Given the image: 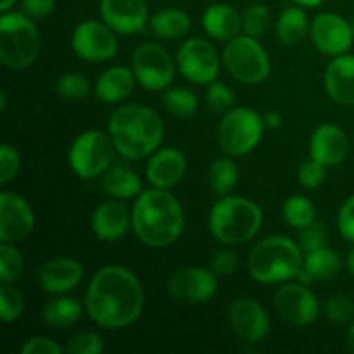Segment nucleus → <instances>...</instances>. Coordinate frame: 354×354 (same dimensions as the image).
<instances>
[{
    "label": "nucleus",
    "instance_id": "f257e3e1",
    "mask_svg": "<svg viewBox=\"0 0 354 354\" xmlns=\"http://www.w3.org/2000/svg\"><path fill=\"white\" fill-rule=\"evenodd\" d=\"M144 304L142 282L124 266H104L86 287L85 310L92 322L102 328L120 330L130 327L140 318Z\"/></svg>",
    "mask_w": 354,
    "mask_h": 354
},
{
    "label": "nucleus",
    "instance_id": "f03ea898",
    "mask_svg": "<svg viewBox=\"0 0 354 354\" xmlns=\"http://www.w3.org/2000/svg\"><path fill=\"white\" fill-rule=\"evenodd\" d=\"M185 227L182 204L169 190H144L131 209V228L142 244L154 249L175 244Z\"/></svg>",
    "mask_w": 354,
    "mask_h": 354
},
{
    "label": "nucleus",
    "instance_id": "7ed1b4c3",
    "mask_svg": "<svg viewBox=\"0 0 354 354\" xmlns=\"http://www.w3.org/2000/svg\"><path fill=\"white\" fill-rule=\"evenodd\" d=\"M116 152L124 159H149L162 144L165 121L154 109L142 104H124L118 107L107 124Z\"/></svg>",
    "mask_w": 354,
    "mask_h": 354
},
{
    "label": "nucleus",
    "instance_id": "20e7f679",
    "mask_svg": "<svg viewBox=\"0 0 354 354\" xmlns=\"http://www.w3.org/2000/svg\"><path fill=\"white\" fill-rule=\"evenodd\" d=\"M303 261L299 244L283 235H272L252 248L248 259V270L252 280L258 283L273 286L296 279Z\"/></svg>",
    "mask_w": 354,
    "mask_h": 354
},
{
    "label": "nucleus",
    "instance_id": "39448f33",
    "mask_svg": "<svg viewBox=\"0 0 354 354\" xmlns=\"http://www.w3.org/2000/svg\"><path fill=\"white\" fill-rule=\"evenodd\" d=\"M261 227L263 211L251 199L223 196L211 207L209 232L225 245H242L252 241Z\"/></svg>",
    "mask_w": 354,
    "mask_h": 354
},
{
    "label": "nucleus",
    "instance_id": "423d86ee",
    "mask_svg": "<svg viewBox=\"0 0 354 354\" xmlns=\"http://www.w3.org/2000/svg\"><path fill=\"white\" fill-rule=\"evenodd\" d=\"M41 38L37 24L21 10L0 16V62L9 69H24L37 61Z\"/></svg>",
    "mask_w": 354,
    "mask_h": 354
},
{
    "label": "nucleus",
    "instance_id": "0eeeda50",
    "mask_svg": "<svg viewBox=\"0 0 354 354\" xmlns=\"http://www.w3.org/2000/svg\"><path fill=\"white\" fill-rule=\"evenodd\" d=\"M265 121L254 109L232 107L218 124V145L230 158H239L254 151L263 140Z\"/></svg>",
    "mask_w": 354,
    "mask_h": 354
},
{
    "label": "nucleus",
    "instance_id": "6e6552de",
    "mask_svg": "<svg viewBox=\"0 0 354 354\" xmlns=\"http://www.w3.org/2000/svg\"><path fill=\"white\" fill-rule=\"evenodd\" d=\"M221 59L227 71L244 85H259L272 73V62L265 47L258 38L249 35H239L227 41Z\"/></svg>",
    "mask_w": 354,
    "mask_h": 354
},
{
    "label": "nucleus",
    "instance_id": "1a4fd4ad",
    "mask_svg": "<svg viewBox=\"0 0 354 354\" xmlns=\"http://www.w3.org/2000/svg\"><path fill=\"white\" fill-rule=\"evenodd\" d=\"M114 142L109 131L88 130L80 133L69 147L68 161L73 173L82 180H93L113 166Z\"/></svg>",
    "mask_w": 354,
    "mask_h": 354
},
{
    "label": "nucleus",
    "instance_id": "9d476101",
    "mask_svg": "<svg viewBox=\"0 0 354 354\" xmlns=\"http://www.w3.org/2000/svg\"><path fill=\"white\" fill-rule=\"evenodd\" d=\"M176 62L165 47L152 41L140 44L131 54V69L138 85L151 92H165L175 78Z\"/></svg>",
    "mask_w": 354,
    "mask_h": 354
},
{
    "label": "nucleus",
    "instance_id": "9b49d317",
    "mask_svg": "<svg viewBox=\"0 0 354 354\" xmlns=\"http://www.w3.org/2000/svg\"><path fill=\"white\" fill-rule=\"evenodd\" d=\"M220 54L211 41L204 38H189L176 52V66L183 78L194 85H209L218 78L221 68Z\"/></svg>",
    "mask_w": 354,
    "mask_h": 354
},
{
    "label": "nucleus",
    "instance_id": "f8f14e48",
    "mask_svg": "<svg viewBox=\"0 0 354 354\" xmlns=\"http://www.w3.org/2000/svg\"><path fill=\"white\" fill-rule=\"evenodd\" d=\"M273 304L279 317L292 327H308L320 317V301L310 287L299 282L280 286L273 296Z\"/></svg>",
    "mask_w": 354,
    "mask_h": 354
},
{
    "label": "nucleus",
    "instance_id": "ddd939ff",
    "mask_svg": "<svg viewBox=\"0 0 354 354\" xmlns=\"http://www.w3.org/2000/svg\"><path fill=\"white\" fill-rule=\"evenodd\" d=\"M116 35L104 21L86 19L73 31L71 47L83 61L106 62L118 54L120 44Z\"/></svg>",
    "mask_w": 354,
    "mask_h": 354
},
{
    "label": "nucleus",
    "instance_id": "4468645a",
    "mask_svg": "<svg viewBox=\"0 0 354 354\" xmlns=\"http://www.w3.org/2000/svg\"><path fill=\"white\" fill-rule=\"evenodd\" d=\"M228 322L234 334L245 344H259L270 334V315L258 301L239 297L230 304Z\"/></svg>",
    "mask_w": 354,
    "mask_h": 354
},
{
    "label": "nucleus",
    "instance_id": "2eb2a0df",
    "mask_svg": "<svg viewBox=\"0 0 354 354\" xmlns=\"http://www.w3.org/2000/svg\"><path fill=\"white\" fill-rule=\"evenodd\" d=\"M220 277L211 268L190 266L175 273L168 282V292L173 299L185 304L207 303L218 292Z\"/></svg>",
    "mask_w": 354,
    "mask_h": 354
},
{
    "label": "nucleus",
    "instance_id": "dca6fc26",
    "mask_svg": "<svg viewBox=\"0 0 354 354\" xmlns=\"http://www.w3.org/2000/svg\"><path fill=\"white\" fill-rule=\"evenodd\" d=\"M310 38L317 50L328 57L346 54L354 41L351 23L332 12H322L311 21Z\"/></svg>",
    "mask_w": 354,
    "mask_h": 354
},
{
    "label": "nucleus",
    "instance_id": "f3484780",
    "mask_svg": "<svg viewBox=\"0 0 354 354\" xmlns=\"http://www.w3.org/2000/svg\"><path fill=\"white\" fill-rule=\"evenodd\" d=\"M35 227V213L28 201L19 194H0V241L19 242L31 234Z\"/></svg>",
    "mask_w": 354,
    "mask_h": 354
},
{
    "label": "nucleus",
    "instance_id": "a211bd4d",
    "mask_svg": "<svg viewBox=\"0 0 354 354\" xmlns=\"http://www.w3.org/2000/svg\"><path fill=\"white\" fill-rule=\"evenodd\" d=\"M100 16L111 30L124 37L142 33L149 23L145 0H100Z\"/></svg>",
    "mask_w": 354,
    "mask_h": 354
},
{
    "label": "nucleus",
    "instance_id": "6ab92c4d",
    "mask_svg": "<svg viewBox=\"0 0 354 354\" xmlns=\"http://www.w3.org/2000/svg\"><path fill=\"white\" fill-rule=\"evenodd\" d=\"M185 169V156L178 149L162 147L149 156L147 166H145V178L156 189L169 190L182 182Z\"/></svg>",
    "mask_w": 354,
    "mask_h": 354
},
{
    "label": "nucleus",
    "instance_id": "aec40b11",
    "mask_svg": "<svg viewBox=\"0 0 354 354\" xmlns=\"http://www.w3.org/2000/svg\"><path fill=\"white\" fill-rule=\"evenodd\" d=\"M349 154V138L337 124L324 123L310 138V156L327 168L339 166Z\"/></svg>",
    "mask_w": 354,
    "mask_h": 354
},
{
    "label": "nucleus",
    "instance_id": "412c9836",
    "mask_svg": "<svg viewBox=\"0 0 354 354\" xmlns=\"http://www.w3.org/2000/svg\"><path fill=\"white\" fill-rule=\"evenodd\" d=\"M131 213L123 201L109 199L95 207L90 220L93 235L102 242H116L128 232Z\"/></svg>",
    "mask_w": 354,
    "mask_h": 354
},
{
    "label": "nucleus",
    "instance_id": "4be33fe9",
    "mask_svg": "<svg viewBox=\"0 0 354 354\" xmlns=\"http://www.w3.org/2000/svg\"><path fill=\"white\" fill-rule=\"evenodd\" d=\"M83 266L73 258H54L40 270V287L52 296H62L80 286Z\"/></svg>",
    "mask_w": 354,
    "mask_h": 354
},
{
    "label": "nucleus",
    "instance_id": "5701e85b",
    "mask_svg": "<svg viewBox=\"0 0 354 354\" xmlns=\"http://www.w3.org/2000/svg\"><path fill=\"white\" fill-rule=\"evenodd\" d=\"M325 92L341 106H354V55L342 54L332 59L325 69Z\"/></svg>",
    "mask_w": 354,
    "mask_h": 354
},
{
    "label": "nucleus",
    "instance_id": "b1692460",
    "mask_svg": "<svg viewBox=\"0 0 354 354\" xmlns=\"http://www.w3.org/2000/svg\"><path fill=\"white\" fill-rule=\"evenodd\" d=\"M137 78L131 68L111 66L97 78L93 93L104 104H120L133 93Z\"/></svg>",
    "mask_w": 354,
    "mask_h": 354
},
{
    "label": "nucleus",
    "instance_id": "393cba45",
    "mask_svg": "<svg viewBox=\"0 0 354 354\" xmlns=\"http://www.w3.org/2000/svg\"><path fill=\"white\" fill-rule=\"evenodd\" d=\"M203 28L213 40L230 41L242 33V14L228 3H213L204 10Z\"/></svg>",
    "mask_w": 354,
    "mask_h": 354
},
{
    "label": "nucleus",
    "instance_id": "a878e982",
    "mask_svg": "<svg viewBox=\"0 0 354 354\" xmlns=\"http://www.w3.org/2000/svg\"><path fill=\"white\" fill-rule=\"evenodd\" d=\"M104 192L111 196L113 199L127 201L137 199L144 192L140 176L137 175L135 169H131L127 165H113L102 178Z\"/></svg>",
    "mask_w": 354,
    "mask_h": 354
},
{
    "label": "nucleus",
    "instance_id": "bb28decb",
    "mask_svg": "<svg viewBox=\"0 0 354 354\" xmlns=\"http://www.w3.org/2000/svg\"><path fill=\"white\" fill-rule=\"evenodd\" d=\"M151 30L159 40H180L190 31V17L185 10L178 7H165L159 9L151 17Z\"/></svg>",
    "mask_w": 354,
    "mask_h": 354
},
{
    "label": "nucleus",
    "instance_id": "cd10ccee",
    "mask_svg": "<svg viewBox=\"0 0 354 354\" xmlns=\"http://www.w3.org/2000/svg\"><path fill=\"white\" fill-rule=\"evenodd\" d=\"M82 315L83 304L75 297L66 296V294L48 301L41 311L45 325H48L54 330H66L71 325H75L82 318Z\"/></svg>",
    "mask_w": 354,
    "mask_h": 354
},
{
    "label": "nucleus",
    "instance_id": "c85d7f7f",
    "mask_svg": "<svg viewBox=\"0 0 354 354\" xmlns=\"http://www.w3.org/2000/svg\"><path fill=\"white\" fill-rule=\"evenodd\" d=\"M275 33L283 45H299L310 33V23L304 7L294 6L283 9L277 21Z\"/></svg>",
    "mask_w": 354,
    "mask_h": 354
},
{
    "label": "nucleus",
    "instance_id": "c756f323",
    "mask_svg": "<svg viewBox=\"0 0 354 354\" xmlns=\"http://www.w3.org/2000/svg\"><path fill=\"white\" fill-rule=\"evenodd\" d=\"M303 266L315 277V280H332L341 272V256L330 248H320L317 251L306 252Z\"/></svg>",
    "mask_w": 354,
    "mask_h": 354
},
{
    "label": "nucleus",
    "instance_id": "7c9ffc66",
    "mask_svg": "<svg viewBox=\"0 0 354 354\" xmlns=\"http://www.w3.org/2000/svg\"><path fill=\"white\" fill-rule=\"evenodd\" d=\"M162 104L173 116L180 120L194 116L199 109V99L187 86H171V88L168 86L162 93Z\"/></svg>",
    "mask_w": 354,
    "mask_h": 354
},
{
    "label": "nucleus",
    "instance_id": "2f4dec72",
    "mask_svg": "<svg viewBox=\"0 0 354 354\" xmlns=\"http://www.w3.org/2000/svg\"><path fill=\"white\" fill-rule=\"evenodd\" d=\"M239 182V168L230 158L214 159L209 168V185L216 196H230Z\"/></svg>",
    "mask_w": 354,
    "mask_h": 354
},
{
    "label": "nucleus",
    "instance_id": "473e14b6",
    "mask_svg": "<svg viewBox=\"0 0 354 354\" xmlns=\"http://www.w3.org/2000/svg\"><path fill=\"white\" fill-rule=\"evenodd\" d=\"M282 216L287 225L301 230V228L313 223L315 218H317V209H315V204L308 197L290 196L283 203Z\"/></svg>",
    "mask_w": 354,
    "mask_h": 354
},
{
    "label": "nucleus",
    "instance_id": "72a5a7b5",
    "mask_svg": "<svg viewBox=\"0 0 354 354\" xmlns=\"http://www.w3.org/2000/svg\"><path fill=\"white\" fill-rule=\"evenodd\" d=\"M55 90H57L59 97L69 100V102H75V100H82L88 95L90 82L80 73H64L59 76Z\"/></svg>",
    "mask_w": 354,
    "mask_h": 354
},
{
    "label": "nucleus",
    "instance_id": "f704fd0d",
    "mask_svg": "<svg viewBox=\"0 0 354 354\" xmlns=\"http://www.w3.org/2000/svg\"><path fill=\"white\" fill-rule=\"evenodd\" d=\"M270 24V10L263 3H252L242 14V33L259 38Z\"/></svg>",
    "mask_w": 354,
    "mask_h": 354
},
{
    "label": "nucleus",
    "instance_id": "c9c22d12",
    "mask_svg": "<svg viewBox=\"0 0 354 354\" xmlns=\"http://www.w3.org/2000/svg\"><path fill=\"white\" fill-rule=\"evenodd\" d=\"M23 272V256L10 242L0 245V280L2 283H12Z\"/></svg>",
    "mask_w": 354,
    "mask_h": 354
},
{
    "label": "nucleus",
    "instance_id": "e433bc0d",
    "mask_svg": "<svg viewBox=\"0 0 354 354\" xmlns=\"http://www.w3.org/2000/svg\"><path fill=\"white\" fill-rule=\"evenodd\" d=\"M24 310V301L19 290L10 283L0 287V317L6 324H14L19 320Z\"/></svg>",
    "mask_w": 354,
    "mask_h": 354
},
{
    "label": "nucleus",
    "instance_id": "4c0bfd02",
    "mask_svg": "<svg viewBox=\"0 0 354 354\" xmlns=\"http://www.w3.org/2000/svg\"><path fill=\"white\" fill-rule=\"evenodd\" d=\"M206 104L209 106V109H213L214 113H227L234 107L235 104V95H234V90L223 82H211L206 88Z\"/></svg>",
    "mask_w": 354,
    "mask_h": 354
},
{
    "label": "nucleus",
    "instance_id": "58836bf2",
    "mask_svg": "<svg viewBox=\"0 0 354 354\" xmlns=\"http://www.w3.org/2000/svg\"><path fill=\"white\" fill-rule=\"evenodd\" d=\"M325 178H327V166L322 165L311 156L310 159L301 162L299 169H297V180H299L301 187L308 190H315L324 185Z\"/></svg>",
    "mask_w": 354,
    "mask_h": 354
},
{
    "label": "nucleus",
    "instance_id": "ea45409f",
    "mask_svg": "<svg viewBox=\"0 0 354 354\" xmlns=\"http://www.w3.org/2000/svg\"><path fill=\"white\" fill-rule=\"evenodd\" d=\"M66 351L69 354H102L104 341L97 332H80L73 335L66 346Z\"/></svg>",
    "mask_w": 354,
    "mask_h": 354
},
{
    "label": "nucleus",
    "instance_id": "a19ab883",
    "mask_svg": "<svg viewBox=\"0 0 354 354\" xmlns=\"http://www.w3.org/2000/svg\"><path fill=\"white\" fill-rule=\"evenodd\" d=\"M325 317L337 325L351 324L354 320V303L348 296H334L325 304Z\"/></svg>",
    "mask_w": 354,
    "mask_h": 354
},
{
    "label": "nucleus",
    "instance_id": "79ce46f5",
    "mask_svg": "<svg viewBox=\"0 0 354 354\" xmlns=\"http://www.w3.org/2000/svg\"><path fill=\"white\" fill-rule=\"evenodd\" d=\"M327 227L320 221H313L308 227L301 228L299 232V248L303 252H311L317 251V249L325 248L327 245Z\"/></svg>",
    "mask_w": 354,
    "mask_h": 354
},
{
    "label": "nucleus",
    "instance_id": "37998d69",
    "mask_svg": "<svg viewBox=\"0 0 354 354\" xmlns=\"http://www.w3.org/2000/svg\"><path fill=\"white\" fill-rule=\"evenodd\" d=\"M21 168L19 152L9 144H3L0 147V183L6 185L10 180L16 178L17 171Z\"/></svg>",
    "mask_w": 354,
    "mask_h": 354
},
{
    "label": "nucleus",
    "instance_id": "c03bdc74",
    "mask_svg": "<svg viewBox=\"0 0 354 354\" xmlns=\"http://www.w3.org/2000/svg\"><path fill=\"white\" fill-rule=\"evenodd\" d=\"M21 354H62L66 351L61 344L52 341L50 337L45 335H33V337L26 339L21 346Z\"/></svg>",
    "mask_w": 354,
    "mask_h": 354
},
{
    "label": "nucleus",
    "instance_id": "a18cd8bd",
    "mask_svg": "<svg viewBox=\"0 0 354 354\" xmlns=\"http://www.w3.org/2000/svg\"><path fill=\"white\" fill-rule=\"evenodd\" d=\"M239 266V256L235 254L230 249H223V251H218L216 254L211 259L209 268L216 273L220 279L223 277H230L232 273H235Z\"/></svg>",
    "mask_w": 354,
    "mask_h": 354
},
{
    "label": "nucleus",
    "instance_id": "49530a36",
    "mask_svg": "<svg viewBox=\"0 0 354 354\" xmlns=\"http://www.w3.org/2000/svg\"><path fill=\"white\" fill-rule=\"evenodd\" d=\"M337 228L339 234L346 239V241L354 244V196L348 197L342 203L341 209L337 214Z\"/></svg>",
    "mask_w": 354,
    "mask_h": 354
},
{
    "label": "nucleus",
    "instance_id": "de8ad7c7",
    "mask_svg": "<svg viewBox=\"0 0 354 354\" xmlns=\"http://www.w3.org/2000/svg\"><path fill=\"white\" fill-rule=\"evenodd\" d=\"M55 0H21V10L31 19H41L54 10Z\"/></svg>",
    "mask_w": 354,
    "mask_h": 354
},
{
    "label": "nucleus",
    "instance_id": "09e8293b",
    "mask_svg": "<svg viewBox=\"0 0 354 354\" xmlns=\"http://www.w3.org/2000/svg\"><path fill=\"white\" fill-rule=\"evenodd\" d=\"M263 121H265L266 130H277V128L282 127L283 118L279 111H268V113L263 116Z\"/></svg>",
    "mask_w": 354,
    "mask_h": 354
},
{
    "label": "nucleus",
    "instance_id": "8fccbe9b",
    "mask_svg": "<svg viewBox=\"0 0 354 354\" xmlns=\"http://www.w3.org/2000/svg\"><path fill=\"white\" fill-rule=\"evenodd\" d=\"M296 280L299 283H303V286H311V283L315 282V277L311 275V273L308 272V270L304 268V266H301V270H299V272H297V275H296Z\"/></svg>",
    "mask_w": 354,
    "mask_h": 354
},
{
    "label": "nucleus",
    "instance_id": "3c124183",
    "mask_svg": "<svg viewBox=\"0 0 354 354\" xmlns=\"http://www.w3.org/2000/svg\"><path fill=\"white\" fill-rule=\"evenodd\" d=\"M296 6L304 7V9H313V7H320L325 0H294Z\"/></svg>",
    "mask_w": 354,
    "mask_h": 354
},
{
    "label": "nucleus",
    "instance_id": "603ef678",
    "mask_svg": "<svg viewBox=\"0 0 354 354\" xmlns=\"http://www.w3.org/2000/svg\"><path fill=\"white\" fill-rule=\"evenodd\" d=\"M346 266H348V272L354 277V248L349 249L348 258H346Z\"/></svg>",
    "mask_w": 354,
    "mask_h": 354
},
{
    "label": "nucleus",
    "instance_id": "864d4df0",
    "mask_svg": "<svg viewBox=\"0 0 354 354\" xmlns=\"http://www.w3.org/2000/svg\"><path fill=\"white\" fill-rule=\"evenodd\" d=\"M348 348L349 351L354 353V320L351 322V327L348 330Z\"/></svg>",
    "mask_w": 354,
    "mask_h": 354
},
{
    "label": "nucleus",
    "instance_id": "5fc2aeb1",
    "mask_svg": "<svg viewBox=\"0 0 354 354\" xmlns=\"http://www.w3.org/2000/svg\"><path fill=\"white\" fill-rule=\"evenodd\" d=\"M16 3V0H0V12H7L10 10Z\"/></svg>",
    "mask_w": 354,
    "mask_h": 354
},
{
    "label": "nucleus",
    "instance_id": "6e6d98bb",
    "mask_svg": "<svg viewBox=\"0 0 354 354\" xmlns=\"http://www.w3.org/2000/svg\"><path fill=\"white\" fill-rule=\"evenodd\" d=\"M7 107V97H6V92H0V111H6Z\"/></svg>",
    "mask_w": 354,
    "mask_h": 354
},
{
    "label": "nucleus",
    "instance_id": "4d7b16f0",
    "mask_svg": "<svg viewBox=\"0 0 354 354\" xmlns=\"http://www.w3.org/2000/svg\"><path fill=\"white\" fill-rule=\"evenodd\" d=\"M351 28H353V35H354V19H353V23H351Z\"/></svg>",
    "mask_w": 354,
    "mask_h": 354
}]
</instances>
